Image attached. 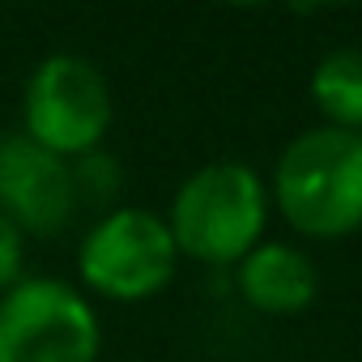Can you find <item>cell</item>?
<instances>
[{
    "label": "cell",
    "instance_id": "1",
    "mask_svg": "<svg viewBox=\"0 0 362 362\" xmlns=\"http://www.w3.org/2000/svg\"><path fill=\"white\" fill-rule=\"evenodd\" d=\"M269 201L303 239L332 243L362 230V132L320 124L290 136Z\"/></svg>",
    "mask_w": 362,
    "mask_h": 362
},
{
    "label": "cell",
    "instance_id": "2",
    "mask_svg": "<svg viewBox=\"0 0 362 362\" xmlns=\"http://www.w3.org/2000/svg\"><path fill=\"white\" fill-rule=\"evenodd\" d=\"M269 205L273 201H269L260 170L252 162L222 158V162L197 166L175 188L166 226H170L179 256L226 269L264 243Z\"/></svg>",
    "mask_w": 362,
    "mask_h": 362
},
{
    "label": "cell",
    "instance_id": "3",
    "mask_svg": "<svg viewBox=\"0 0 362 362\" xmlns=\"http://www.w3.org/2000/svg\"><path fill=\"white\" fill-rule=\"evenodd\" d=\"M111 119L115 98L107 73L94 60L77 52H56L30 69L22 90V136H30L47 153L77 162L103 149Z\"/></svg>",
    "mask_w": 362,
    "mask_h": 362
},
{
    "label": "cell",
    "instance_id": "4",
    "mask_svg": "<svg viewBox=\"0 0 362 362\" xmlns=\"http://www.w3.org/2000/svg\"><path fill=\"white\" fill-rule=\"evenodd\" d=\"M179 247L162 214L119 205L107 209L77 247V273L86 290L111 303H145L175 281Z\"/></svg>",
    "mask_w": 362,
    "mask_h": 362
},
{
    "label": "cell",
    "instance_id": "5",
    "mask_svg": "<svg viewBox=\"0 0 362 362\" xmlns=\"http://www.w3.org/2000/svg\"><path fill=\"white\" fill-rule=\"evenodd\" d=\"M103 324L81 290L22 277L0 294V362H98Z\"/></svg>",
    "mask_w": 362,
    "mask_h": 362
},
{
    "label": "cell",
    "instance_id": "6",
    "mask_svg": "<svg viewBox=\"0 0 362 362\" xmlns=\"http://www.w3.org/2000/svg\"><path fill=\"white\" fill-rule=\"evenodd\" d=\"M81 201L73 162L47 153L22 132L0 136V214L26 239H56L73 226Z\"/></svg>",
    "mask_w": 362,
    "mask_h": 362
},
{
    "label": "cell",
    "instance_id": "7",
    "mask_svg": "<svg viewBox=\"0 0 362 362\" xmlns=\"http://www.w3.org/2000/svg\"><path fill=\"white\" fill-rule=\"evenodd\" d=\"M235 286L260 315H303L320 294V273L303 247L264 239L235 264Z\"/></svg>",
    "mask_w": 362,
    "mask_h": 362
},
{
    "label": "cell",
    "instance_id": "8",
    "mask_svg": "<svg viewBox=\"0 0 362 362\" xmlns=\"http://www.w3.org/2000/svg\"><path fill=\"white\" fill-rule=\"evenodd\" d=\"M311 103L328 128L362 132V47H332L311 73Z\"/></svg>",
    "mask_w": 362,
    "mask_h": 362
},
{
    "label": "cell",
    "instance_id": "9",
    "mask_svg": "<svg viewBox=\"0 0 362 362\" xmlns=\"http://www.w3.org/2000/svg\"><path fill=\"white\" fill-rule=\"evenodd\" d=\"M73 184H77V201L81 205H115L119 201V188H124V170H119V158L107 153V149H94L86 158L73 162Z\"/></svg>",
    "mask_w": 362,
    "mask_h": 362
},
{
    "label": "cell",
    "instance_id": "10",
    "mask_svg": "<svg viewBox=\"0 0 362 362\" xmlns=\"http://www.w3.org/2000/svg\"><path fill=\"white\" fill-rule=\"evenodd\" d=\"M26 273V235L0 214V294L13 290Z\"/></svg>",
    "mask_w": 362,
    "mask_h": 362
}]
</instances>
